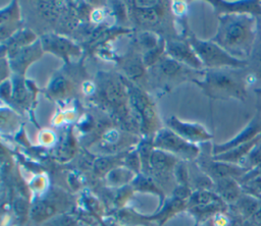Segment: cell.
Listing matches in <instances>:
<instances>
[{"label":"cell","mask_w":261,"mask_h":226,"mask_svg":"<svg viewBox=\"0 0 261 226\" xmlns=\"http://www.w3.org/2000/svg\"><path fill=\"white\" fill-rule=\"evenodd\" d=\"M216 190L223 202L236 204L243 194V187L236 178L225 177L215 180Z\"/></svg>","instance_id":"obj_8"},{"label":"cell","mask_w":261,"mask_h":226,"mask_svg":"<svg viewBox=\"0 0 261 226\" xmlns=\"http://www.w3.org/2000/svg\"><path fill=\"white\" fill-rule=\"evenodd\" d=\"M167 123L171 130H173L175 133H177L185 139L202 140L211 137V135L206 132L204 127L198 124L181 122L174 117L169 118L167 120Z\"/></svg>","instance_id":"obj_5"},{"label":"cell","mask_w":261,"mask_h":226,"mask_svg":"<svg viewBox=\"0 0 261 226\" xmlns=\"http://www.w3.org/2000/svg\"><path fill=\"white\" fill-rule=\"evenodd\" d=\"M71 224V220L68 217H60L52 220L48 223V226H69Z\"/></svg>","instance_id":"obj_17"},{"label":"cell","mask_w":261,"mask_h":226,"mask_svg":"<svg viewBox=\"0 0 261 226\" xmlns=\"http://www.w3.org/2000/svg\"><path fill=\"white\" fill-rule=\"evenodd\" d=\"M261 202L257 199L254 194L251 193H244L240 196V199L236 202V206L240 212V215H242L247 220L250 219L253 214L257 211V209L260 207Z\"/></svg>","instance_id":"obj_11"},{"label":"cell","mask_w":261,"mask_h":226,"mask_svg":"<svg viewBox=\"0 0 261 226\" xmlns=\"http://www.w3.org/2000/svg\"><path fill=\"white\" fill-rule=\"evenodd\" d=\"M167 52L171 58L178 62H182L197 68L202 65V61L199 59L194 49L182 42H168Z\"/></svg>","instance_id":"obj_6"},{"label":"cell","mask_w":261,"mask_h":226,"mask_svg":"<svg viewBox=\"0 0 261 226\" xmlns=\"http://www.w3.org/2000/svg\"><path fill=\"white\" fill-rule=\"evenodd\" d=\"M42 43L44 48H46L49 51H52L58 55H69L74 52L73 45L60 37L56 36H44L42 39Z\"/></svg>","instance_id":"obj_10"},{"label":"cell","mask_w":261,"mask_h":226,"mask_svg":"<svg viewBox=\"0 0 261 226\" xmlns=\"http://www.w3.org/2000/svg\"><path fill=\"white\" fill-rule=\"evenodd\" d=\"M65 84H66V81L62 79V77H58L52 82L50 89L54 94H61L65 91Z\"/></svg>","instance_id":"obj_16"},{"label":"cell","mask_w":261,"mask_h":226,"mask_svg":"<svg viewBox=\"0 0 261 226\" xmlns=\"http://www.w3.org/2000/svg\"><path fill=\"white\" fill-rule=\"evenodd\" d=\"M191 45L202 63L208 67H243L247 64L245 60L231 56L213 41H200L192 37Z\"/></svg>","instance_id":"obj_2"},{"label":"cell","mask_w":261,"mask_h":226,"mask_svg":"<svg viewBox=\"0 0 261 226\" xmlns=\"http://www.w3.org/2000/svg\"><path fill=\"white\" fill-rule=\"evenodd\" d=\"M260 164H261V140L257 143L254 146V148L250 151V153L244 160L242 167H244L247 171H249Z\"/></svg>","instance_id":"obj_13"},{"label":"cell","mask_w":261,"mask_h":226,"mask_svg":"<svg viewBox=\"0 0 261 226\" xmlns=\"http://www.w3.org/2000/svg\"><path fill=\"white\" fill-rule=\"evenodd\" d=\"M57 210V200L54 196L46 197L37 202L31 210L32 218L36 221H42L53 216Z\"/></svg>","instance_id":"obj_9"},{"label":"cell","mask_w":261,"mask_h":226,"mask_svg":"<svg viewBox=\"0 0 261 226\" xmlns=\"http://www.w3.org/2000/svg\"><path fill=\"white\" fill-rule=\"evenodd\" d=\"M261 131V123L259 121H252L251 124L249 126H247V128L245 130H243L238 136H236L233 139L229 140L228 143L224 144V145H219V146H215L214 147V153L216 155L222 154L232 148H236L240 145L246 144L248 142H251L252 139L256 138L257 134H259V132Z\"/></svg>","instance_id":"obj_7"},{"label":"cell","mask_w":261,"mask_h":226,"mask_svg":"<svg viewBox=\"0 0 261 226\" xmlns=\"http://www.w3.org/2000/svg\"><path fill=\"white\" fill-rule=\"evenodd\" d=\"M160 70L167 75H173L179 71L180 64L178 61L174 60L173 58H163V60L160 62Z\"/></svg>","instance_id":"obj_15"},{"label":"cell","mask_w":261,"mask_h":226,"mask_svg":"<svg viewBox=\"0 0 261 226\" xmlns=\"http://www.w3.org/2000/svg\"><path fill=\"white\" fill-rule=\"evenodd\" d=\"M249 220H251L256 226H261V205Z\"/></svg>","instance_id":"obj_18"},{"label":"cell","mask_w":261,"mask_h":226,"mask_svg":"<svg viewBox=\"0 0 261 226\" xmlns=\"http://www.w3.org/2000/svg\"><path fill=\"white\" fill-rule=\"evenodd\" d=\"M154 145L164 151L172 152L190 159L194 158L198 154V149L194 145L189 144L187 139L182 138L173 130L167 128L158 131Z\"/></svg>","instance_id":"obj_4"},{"label":"cell","mask_w":261,"mask_h":226,"mask_svg":"<svg viewBox=\"0 0 261 226\" xmlns=\"http://www.w3.org/2000/svg\"><path fill=\"white\" fill-rule=\"evenodd\" d=\"M20 203H21V200H18L15 202V212L17 214H23L25 211V205L23 203L22 204Z\"/></svg>","instance_id":"obj_19"},{"label":"cell","mask_w":261,"mask_h":226,"mask_svg":"<svg viewBox=\"0 0 261 226\" xmlns=\"http://www.w3.org/2000/svg\"><path fill=\"white\" fill-rule=\"evenodd\" d=\"M153 6H139L135 11L138 19L142 22H154L157 20L158 11Z\"/></svg>","instance_id":"obj_14"},{"label":"cell","mask_w":261,"mask_h":226,"mask_svg":"<svg viewBox=\"0 0 261 226\" xmlns=\"http://www.w3.org/2000/svg\"><path fill=\"white\" fill-rule=\"evenodd\" d=\"M204 87L214 97L243 98L245 89L240 77L230 71L223 69H212L206 74Z\"/></svg>","instance_id":"obj_3"},{"label":"cell","mask_w":261,"mask_h":226,"mask_svg":"<svg viewBox=\"0 0 261 226\" xmlns=\"http://www.w3.org/2000/svg\"><path fill=\"white\" fill-rule=\"evenodd\" d=\"M173 162L174 158L162 151H154L150 157V163L152 167L161 173L168 171Z\"/></svg>","instance_id":"obj_12"},{"label":"cell","mask_w":261,"mask_h":226,"mask_svg":"<svg viewBox=\"0 0 261 226\" xmlns=\"http://www.w3.org/2000/svg\"><path fill=\"white\" fill-rule=\"evenodd\" d=\"M255 29V18L250 13H226L220 17L213 42L231 56L241 59L250 54Z\"/></svg>","instance_id":"obj_1"}]
</instances>
